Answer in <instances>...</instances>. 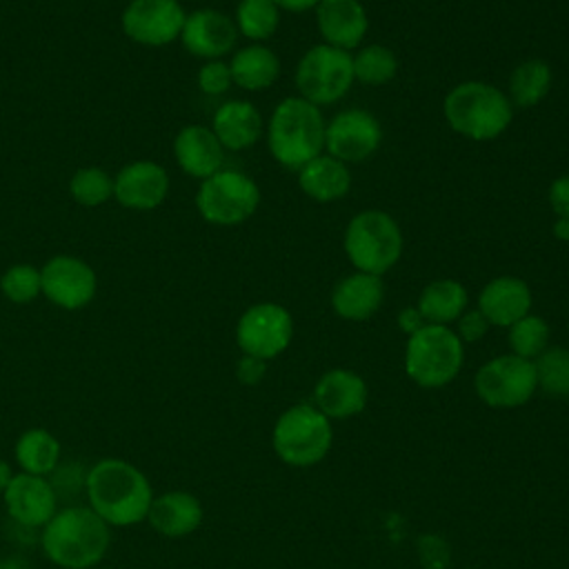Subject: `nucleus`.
Wrapping results in <instances>:
<instances>
[{
	"instance_id": "e433bc0d",
	"label": "nucleus",
	"mask_w": 569,
	"mask_h": 569,
	"mask_svg": "<svg viewBox=\"0 0 569 569\" xmlns=\"http://www.w3.org/2000/svg\"><path fill=\"white\" fill-rule=\"evenodd\" d=\"M458 322V338L462 342H478L480 338H485V333L489 331V320L478 311V309H471V311H462V316L456 320Z\"/></svg>"
},
{
	"instance_id": "473e14b6",
	"label": "nucleus",
	"mask_w": 569,
	"mask_h": 569,
	"mask_svg": "<svg viewBox=\"0 0 569 569\" xmlns=\"http://www.w3.org/2000/svg\"><path fill=\"white\" fill-rule=\"evenodd\" d=\"M507 340L511 347V353L536 360L549 345V325L533 313H527L525 318L516 320L511 327H507Z\"/></svg>"
},
{
	"instance_id": "dca6fc26",
	"label": "nucleus",
	"mask_w": 569,
	"mask_h": 569,
	"mask_svg": "<svg viewBox=\"0 0 569 569\" xmlns=\"http://www.w3.org/2000/svg\"><path fill=\"white\" fill-rule=\"evenodd\" d=\"M182 44L189 53L207 60H218L229 53L238 38L236 22L216 9H196L184 18Z\"/></svg>"
},
{
	"instance_id": "f03ea898",
	"label": "nucleus",
	"mask_w": 569,
	"mask_h": 569,
	"mask_svg": "<svg viewBox=\"0 0 569 569\" xmlns=\"http://www.w3.org/2000/svg\"><path fill=\"white\" fill-rule=\"evenodd\" d=\"M44 556L62 569H89L98 565L111 545L109 525L91 507L56 511L42 529Z\"/></svg>"
},
{
	"instance_id": "ea45409f",
	"label": "nucleus",
	"mask_w": 569,
	"mask_h": 569,
	"mask_svg": "<svg viewBox=\"0 0 569 569\" xmlns=\"http://www.w3.org/2000/svg\"><path fill=\"white\" fill-rule=\"evenodd\" d=\"M427 322H425V318L420 316V311H418V307H405L400 313H398V327L407 333V336H411V333H416L420 327H425Z\"/></svg>"
},
{
	"instance_id": "f8f14e48",
	"label": "nucleus",
	"mask_w": 569,
	"mask_h": 569,
	"mask_svg": "<svg viewBox=\"0 0 569 569\" xmlns=\"http://www.w3.org/2000/svg\"><path fill=\"white\" fill-rule=\"evenodd\" d=\"M382 127L371 111L345 109L336 113L325 129V149L329 156L347 162H362L378 151Z\"/></svg>"
},
{
	"instance_id": "2f4dec72",
	"label": "nucleus",
	"mask_w": 569,
	"mask_h": 569,
	"mask_svg": "<svg viewBox=\"0 0 569 569\" xmlns=\"http://www.w3.org/2000/svg\"><path fill=\"white\" fill-rule=\"evenodd\" d=\"M538 389L549 396H569V349L547 347L536 360Z\"/></svg>"
},
{
	"instance_id": "37998d69",
	"label": "nucleus",
	"mask_w": 569,
	"mask_h": 569,
	"mask_svg": "<svg viewBox=\"0 0 569 569\" xmlns=\"http://www.w3.org/2000/svg\"><path fill=\"white\" fill-rule=\"evenodd\" d=\"M11 478H13V471H11L9 462L0 458V493H4V489H7L9 482H11Z\"/></svg>"
},
{
	"instance_id": "2eb2a0df",
	"label": "nucleus",
	"mask_w": 569,
	"mask_h": 569,
	"mask_svg": "<svg viewBox=\"0 0 569 569\" xmlns=\"http://www.w3.org/2000/svg\"><path fill=\"white\" fill-rule=\"evenodd\" d=\"M2 496L9 516L22 527H44L58 511L53 485L44 476H33L24 471L13 473Z\"/></svg>"
},
{
	"instance_id": "4468645a",
	"label": "nucleus",
	"mask_w": 569,
	"mask_h": 569,
	"mask_svg": "<svg viewBox=\"0 0 569 569\" xmlns=\"http://www.w3.org/2000/svg\"><path fill=\"white\" fill-rule=\"evenodd\" d=\"M42 293L62 309H80L91 302L96 293L93 269L73 256H53L42 269Z\"/></svg>"
},
{
	"instance_id": "a19ab883",
	"label": "nucleus",
	"mask_w": 569,
	"mask_h": 569,
	"mask_svg": "<svg viewBox=\"0 0 569 569\" xmlns=\"http://www.w3.org/2000/svg\"><path fill=\"white\" fill-rule=\"evenodd\" d=\"M278 4V9L284 11H293V13H305L309 9H316L320 0H273Z\"/></svg>"
},
{
	"instance_id": "6e6552de",
	"label": "nucleus",
	"mask_w": 569,
	"mask_h": 569,
	"mask_svg": "<svg viewBox=\"0 0 569 569\" xmlns=\"http://www.w3.org/2000/svg\"><path fill=\"white\" fill-rule=\"evenodd\" d=\"M353 84V56L331 44L311 47L296 67L300 98L322 107L347 96Z\"/></svg>"
},
{
	"instance_id": "20e7f679",
	"label": "nucleus",
	"mask_w": 569,
	"mask_h": 569,
	"mask_svg": "<svg viewBox=\"0 0 569 569\" xmlns=\"http://www.w3.org/2000/svg\"><path fill=\"white\" fill-rule=\"evenodd\" d=\"M449 127L476 142L498 138L511 122L513 104L507 93L480 80L456 84L442 102Z\"/></svg>"
},
{
	"instance_id": "aec40b11",
	"label": "nucleus",
	"mask_w": 569,
	"mask_h": 569,
	"mask_svg": "<svg viewBox=\"0 0 569 569\" xmlns=\"http://www.w3.org/2000/svg\"><path fill=\"white\" fill-rule=\"evenodd\" d=\"M531 309V289L516 276H498L478 293V311L493 327H511Z\"/></svg>"
},
{
	"instance_id": "4be33fe9",
	"label": "nucleus",
	"mask_w": 569,
	"mask_h": 569,
	"mask_svg": "<svg viewBox=\"0 0 569 569\" xmlns=\"http://www.w3.org/2000/svg\"><path fill=\"white\" fill-rule=\"evenodd\" d=\"M202 516V505L193 493L173 489L153 496L147 520L164 538H184L200 527Z\"/></svg>"
},
{
	"instance_id": "393cba45",
	"label": "nucleus",
	"mask_w": 569,
	"mask_h": 569,
	"mask_svg": "<svg viewBox=\"0 0 569 569\" xmlns=\"http://www.w3.org/2000/svg\"><path fill=\"white\" fill-rule=\"evenodd\" d=\"M300 189L316 202H333L347 196L351 173L347 164L329 153H320L298 169Z\"/></svg>"
},
{
	"instance_id": "72a5a7b5",
	"label": "nucleus",
	"mask_w": 569,
	"mask_h": 569,
	"mask_svg": "<svg viewBox=\"0 0 569 569\" xmlns=\"http://www.w3.org/2000/svg\"><path fill=\"white\" fill-rule=\"evenodd\" d=\"M69 191L78 204L98 207L113 196V178L100 167H84L73 173Z\"/></svg>"
},
{
	"instance_id": "f704fd0d",
	"label": "nucleus",
	"mask_w": 569,
	"mask_h": 569,
	"mask_svg": "<svg viewBox=\"0 0 569 569\" xmlns=\"http://www.w3.org/2000/svg\"><path fill=\"white\" fill-rule=\"evenodd\" d=\"M0 289L11 302H18V305L31 302L38 293H42L40 269L31 264H13L0 278Z\"/></svg>"
},
{
	"instance_id": "58836bf2",
	"label": "nucleus",
	"mask_w": 569,
	"mask_h": 569,
	"mask_svg": "<svg viewBox=\"0 0 569 569\" xmlns=\"http://www.w3.org/2000/svg\"><path fill=\"white\" fill-rule=\"evenodd\" d=\"M549 204L556 218L569 220V176H560L549 184Z\"/></svg>"
},
{
	"instance_id": "f257e3e1",
	"label": "nucleus",
	"mask_w": 569,
	"mask_h": 569,
	"mask_svg": "<svg viewBox=\"0 0 569 569\" xmlns=\"http://www.w3.org/2000/svg\"><path fill=\"white\" fill-rule=\"evenodd\" d=\"M84 489L89 507L109 527H131L147 520L153 500L147 476L122 458L98 460L84 478Z\"/></svg>"
},
{
	"instance_id": "4c0bfd02",
	"label": "nucleus",
	"mask_w": 569,
	"mask_h": 569,
	"mask_svg": "<svg viewBox=\"0 0 569 569\" xmlns=\"http://www.w3.org/2000/svg\"><path fill=\"white\" fill-rule=\"evenodd\" d=\"M267 373V360L253 358V356H242L236 365V378L242 385H258Z\"/></svg>"
},
{
	"instance_id": "ddd939ff",
	"label": "nucleus",
	"mask_w": 569,
	"mask_h": 569,
	"mask_svg": "<svg viewBox=\"0 0 569 569\" xmlns=\"http://www.w3.org/2000/svg\"><path fill=\"white\" fill-rule=\"evenodd\" d=\"M184 18L178 0H131L122 13V31L138 44L162 47L180 38Z\"/></svg>"
},
{
	"instance_id": "0eeeda50",
	"label": "nucleus",
	"mask_w": 569,
	"mask_h": 569,
	"mask_svg": "<svg viewBox=\"0 0 569 569\" xmlns=\"http://www.w3.org/2000/svg\"><path fill=\"white\" fill-rule=\"evenodd\" d=\"M345 253L356 271L382 276L402 256V231L385 211H360L345 229Z\"/></svg>"
},
{
	"instance_id": "412c9836",
	"label": "nucleus",
	"mask_w": 569,
	"mask_h": 569,
	"mask_svg": "<svg viewBox=\"0 0 569 569\" xmlns=\"http://www.w3.org/2000/svg\"><path fill=\"white\" fill-rule=\"evenodd\" d=\"M173 156L184 173L204 180L222 169L224 147L211 129L189 124L180 129L173 140Z\"/></svg>"
},
{
	"instance_id": "7c9ffc66",
	"label": "nucleus",
	"mask_w": 569,
	"mask_h": 569,
	"mask_svg": "<svg viewBox=\"0 0 569 569\" xmlns=\"http://www.w3.org/2000/svg\"><path fill=\"white\" fill-rule=\"evenodd\" d=\"M398 71V58L396 53L385 44H367L353 56V80L380 87L393 80Z\"/></svg>"
},
{
	"instance_id": "6ab92c4d",
	"label": "nucleus",
	"mask_w": 569,
	"mask_h": 569,
	"mask_svg": "<svg viewBox=\"0 0 569 569\" xmlns=\"http://www.w3.org/2000/svg\"><path fill=\"white\" fill-rule=\"evenodd\" d=\"M316 22L325 44L345 51L358 47L369 27L360 0H320L316 7Z\"/></svg>"
},
{
	"instance_id": "b1692460",
	"label": "nucleus",
	"mask_w": 569,
	"mask_h": 569,
	"mask_svg": "<svg viewBox=\"0 0 569 569\" xmlns=\"http://www.w3.org/2000/svg\"><path fill=\"white\" fill-rule=\"evenodd\" d=\"M211 131L224 149L242 151L258 142L262 133V118L251 102L229 100L216 109Z\"/></svg>"
},
{
	"instance_id": "9d476101",
	"label": "nucleus",
	"mask_w": 569,
	"mask_h": 569,
	"mask_svg": "<svg viewBox=\"0 0 569 569\" xmlns=\"http://www.w3.org/2000/svg\"><path fill=\"white\" fill-rule=\"evenodd\" d=\"M478 398L493 409H516L538 391L533 360L502 353L487 360L473 378Z\"/></svg>"
},
{
	"instance_id": "423d86ee",
	"label": "nucleus",
	"mask_w": 569,
	"mask_h": 569,
	"mask_svg": "<svg viewBox=\"0 0 569 569\" xmlns=\"http://www.w3.org/2000/svg\"><path fill=\"white\" fill-rule=\"evenodd\" d=\"M331 420L309 402H298L284 409L271 433L276 456L289 467H313L331 449Z\"/></svg>"
},
{
	"instance_id": "1a4fd4ad",
	"label": "nucleus",
	"mask_w": 569,
	"mask_h": 569,
	"mask_svg": "<svg viewBox=\"0 0 569 569\" xmlns=\"http://www.w3.org/2000/svg\"><path fill=\"white\" fill-rule=\"evenodd\" d=\"M260 204L258 184L233 169H220L213 176L204 178L198 193L196 207L198 213L220 227H233L244 222L256 213Z\"/></svg>"
},
{
	"instance_id": "a878e982",
	"label": "nucleus",
	"mask_w": 569,
	"mask_h": 569,
	"mask_svg": "<svg viewBox=\"0 0 569 569\" xmlns=\"http://www.w3.org/2000/svg\"><path fill=\"white\" fill-rule=\"evenodd\" d=\"M469 293L467 289L451 278L429 282L418 296V311L427 325H451L462 311H467Z\"/></svg>"
},
{
	"instance_id": "a211bd4d",
	"label": "nucleus",
	"mask_w": 569,
	"mask_h": 569,
	"mask_svg": "<svg viewBox=\"0 0 569 569\" xmlns=\"http://www.w3.org/2000/svg\"><path fill=\"white\" fill-rule=\"evenodd\" d=\"M369 391L360 373L351 369H329L313 387V405L329 420H345L358 416L367 405Z\"/></svg>"
},
{
	"instance_id": "5701e85b",
	"label": "nucleus",
	"mask_w": 569,
	"mask_h": 569,
	"mask_svg": "<svg viewBox=\"0 0 569 569\" xmlns=\"http://www.w3.org/2000/svg\"><path fill=\"white\" fill-rule=\"evenodd\" d=\"M385 298V284L380 276L353 271L338 280V284L331 291V309L336 316L362 322L369 320L382 305Z\"/></svg>"
},
{
	"instance_id": "39448f33",
	"label": "nucleus",
	"mask_w": 569,
	"mask_h": 569,
	"mask_svg": "<svg viewBox=\"0 0 569 569\" xmlns=\"http://www.w3.org/2000/svg\"><path fill=\"white\" fill-rule=\"evenodd\" d=\"M465 342L447 325H425L409 336L405 347V371L425 389L449 385L462 369Z\"/></svg>"
},
{
	"instance_id": "7ed1b4c3",
	"label": "nucleus",
	"mask_w": 569,
	"mask_h": 569,
	"mask_svg": "<svg viewBox=\"0 0 569 569\" xmlns=\"http://www.w3.org/2000/svg\"><path fill=\"white\" fill-rule=\"evenodd\" d=\"M325 118L320 107L305 98H284L276 104L269 127L267 144L276 162L298 171L325 149Z\"/></svg>"
},
{
	"instance_id": "f3484780",
	"label": "nucleus",
	"mask_w": 569,
	"mask_h": 569,
	"mask_svg": "<svg viewBox=\"0 0 569 569\" xmlns=\"http://www.w3.org/2000/svg\"><path fill=\"white\" fill-rule=\"evenodd\" d=\"M169 191L167 171L151 160H138L118 171L113 178V196L116 200L136 211L156 209Z\"/></svg>"
},
{
	"instance_id": "c756f323",
	"label": "nucleus",
	"mask_w": 569,
	"mask_h": 569,
	"mask_svg": "<svg viewBox=\"0 0 569 569\" xmlns=\"http://www.w3.org/2000/svg\"><path fill=\"white\" fill-rule=\"evenodd\" d=\"M280 22V9L273 0H240L236 7V27L238 31L253 40L262 42L271 38Z\"/></svg>"
},
{
	"instance_id": "c9c22d12",
	"label": "nucleus",
	"mask_w": 569,
	"mask_h": 569,
	"mask_svg": "<svg viewBox=\"0 0 569 569\" xmlns=\"http://www.w3.org/2000/svg\"><path fill=\"white\" fill-rule=\"evenodd\" d=\"M233 84L231 69L222 60H209L198 71V87L207 96H220Z\"/></svg>"
},
{
	"instance_id": "cd10ccee",
	"label": "nucleus",
	"mask_w": 569,
	"mask_h": 569,
	"mask_svg": "<svg viewBox=\"0 0 569 569\" xmlns=\"http://www.w3.org/2000/svg\"><path fill=\"white\" fill-rule=\"evenodd\" d=\"M13 456L24 473L47 476L60 460V442L51 431L33 427L16 440Z\"/></svg>"
},
{
	"instance_id": "79ce46f5",
	"label": "nucleus",
	"mask_w": 569,
	"mask_h": 569,
	"mask_svg": "<svg viewBox=\"0 0 569 569\" xmlns=\"http://www.w3.org/2000/svg\"><path fill=\"white\" fill-rule=\"evenodd\" d=\"M553 236H556V240L569 242V220H567V218H556V222H553Z\"/></svg>"
},
{
	"instance_id": "9b49d317",
	"label": "nucleus",
	"mask_w": 569,
	"mask_h": 569,
	"mask_svg": "<svg viewBox=\"0 0 569 569\" xmlns=\"http://www.w3.org/2000/svg\"><path fill=\"white\" fill-rule=\"evenodd\" d=\"M293 338V318L278 302L251 305L236 325V342L244 356L271 360Z\"/></svg>"
},
{
	"instance_id": "c85d7f7f",
	"label": "nucleus",
	"mask_w": 569,
	"mask_h": 569,
	"mask_svg": "<svg viewBox=\"0 0 569 569\" xmlns=\"http://www.w3.org/2000/svg\"><path fill=\"white\" fill-rule=\"evenodd\" d=\"M551 67L540 58L520 62L509 76V102L516 107H536L551 89Z\"/></svg>"
},
{
	"instance_id": "bb28decb",
	"label": "nucleus",
	"mask_w": 569,
	"mask_h": 569,
	"mask_svg": "<svg viewBox=\"0 0 569 569\" xmlns=\"http://www.w3.org/2000/svg\"><path fill=\"white\" fill-rule=\"evenodd\" d=\"M229 69H231L233 84L247 91H260L271 87L278 80L280 60L269 47L249 44L233 53Z\"/></svg>"
}]
</instances>
